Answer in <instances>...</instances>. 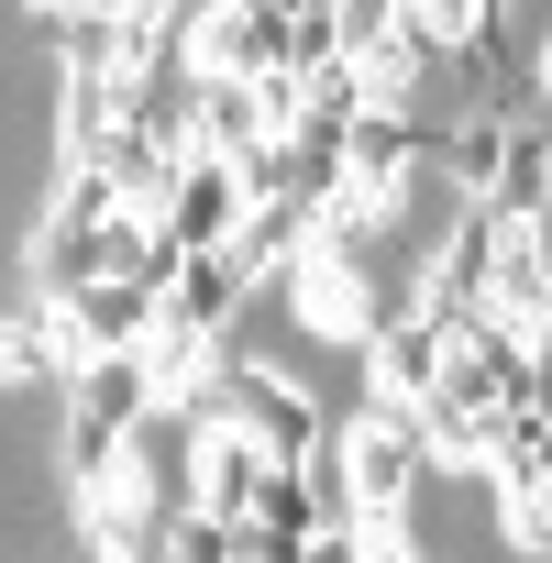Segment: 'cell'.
I'll return each mask as SVG.
<instances>
[{"label":"cell","mask_w":552,"mask_h":563,"mask_svg":"<svg viewBox=\"0 0 552 563\" xmlns=\"http://www.w3.org/2000/svg\"><path fill=\"white\" fill-rule=\"evenodd\" d=\"M56 376V343H45V310H12L0 321V387H34Z\"/></svg>","instance_id":"cell-18"},{"label":"cell","mask_w":552,"mask_h":563,"mask_svg":"<svg viewBox=\"0 0 552 563\" xmlns=\"http://www.w3.org/2000/svg\"><path fill=\"white\" fill-rule=\"evenodd\" d=\"M243 519H254V530H276V541H299V530H321L288 464H265V475H254V497H243Z\"/></svg>","instance_id":"cell-16"},{"label":"cell","mask_w":552,"mask_h":563,"mask_svg":"<svg viewBox=\"0 0 552 563\" xmlns=\"http://www.w3.org/2000/svg\"><path fill=\"white\" fill-rule=\"evenodd\" d=\"M475 12H486V23H508V12H519V0H475Z\"/></svg>","instance_id":"cell-20"},{"label":"cell","mask_w":552,"mask_h":563,"mask_svg":"<svg viewBox=\"0 0 552 563\" xmlns=\"http://www.w3.org/2000/svg\"><path fill=\"white\" fill-rule=\"evenodd\" d=\"M332 453H343L354 519H398V508H420V486H431V464H420V420L387 409V398H365V409L332 431Z\"/></svg>","instance_id":"cell-2"},{"label":"cell","mask_w":552,"mask_h":563,"mask_svg":"<svg viewBox=\"0 0 552 563\" xmlns=\"http://www.w3.org/2000/svg\"><path fill=\"white\" fill-rule=\"evenodd\" d=\"M486 497H497L508 552L541 563V552H552V453H497V464H486Z\"/></svg>","instance_id":"cell-9"},{"label":"cell","mask_w":552,"mask_h":563,"mask_svg":"<svg viewBox=\"0 0 552 563\" xmlns=\"http://www.w3.org/2000/svg\"><path fill=\"white\" fill-rule=\"evenodd\" d=\"M166 232H177V254H210L232 221H243V188H232V166L221 155H177V177H166V210H155Z\"/></svg>","instance_id":"cell-7"},{"label":"cell","mask_w":552,"mask_h":563,"mask_svg":"<svg viewBox=\"0 0 552 563\" xmlns=\"http://www.w3.org/2000/svg\"><path fill=\"white\" fill-rule=\"evenodd\" d=\"M288 475H299V497H310V519H321V530H343V519H354V486H343V453H332V431H321L310 453H288Z\"/></svg>","instance_id":"cell-13"},{"label":"cell","mask_w":552,"mask_h":563,"mask_svg":"<svg viewBox=\"0 0 552 563\" xmlns=\"http://www.w3.org/2000/svg\"><path fill=\"white\" fill-rule=\"evenodd\" d=\"M431 111H354L343 122V144H332V166H343V188H376L387 199V221H398V199H409V177L431 166Z\"/></svg>","instance_id":"cell-3"},{"label":"cell","mask_w":552,"mask_h":563,"mask_svg":"<svg viewBox=\"0 0 552 563\" xmlns=\"http://www.w3.org/2000/svg\"><path fill=\"white\" fill-rule=\"evenodd\" d=\"M56 475H67V519L100 508V497H122V486H133V475H122V431H111V420H67V431H56Z\"/></svg>","instance_id":"cell-11"},{"label":"cell","mask_w":552,"mask_h":563,"mask_svg":"<svg viewBox=\"0 0 552 563\" xmlns=\"http://www.w3.org/2000/svg\"><path fill=\"white\" fill-rule=\"evenodd\" d=\"M486 254H497V221H486L475 199H464V210H453V221L420 243V276H409V288H420V310H431L442 332L486 310Z\"/></svg>","instance_id":"cell-4"},{"label":"cell","mask_w":552,"mask_h":563,"mask_svg":"<svg viewBox=\"0 0 552 563\" xmlns=\"http://www.w3.org/2000/svg\"><path fill=\"white\" fill-rule=\"evenodd\" d=\"M354 354H365V398L409 409V398H431V376H442V321H431V310H398V321L365 332Z\"/></svg>","instance_id":"cell-6"},{"label":"cell","mask_w":552,"mask_h":563,"mask_svg":"<svg viewBox=\"0 0 552 563\" xmlns=\"http://www.w3.org/2000/svg\"><path fill=\"white\" fill-rule=\"evenodd\" d=\"M288 563H365V552H354V519H343V530H299Z\"/></svg>","instance_id":"cell-19"},{"label":"cell","mask_w":552,"mask_h":563,"mask_svg":"<svg viewBox=\"0 0 552 563\" xmlns=\"http://www.w3.org/2000/svg\"><path fill=\"white\" fill-rule=\"evenodd\" d=\"M188 420H199V431H243L265 464H288V453H310V442L332 431V420H321V398H310L288 365L232 354V343L199 365V387H188Z\"/></svg>","instance_id":"cell-1"},{"label":"cell","mask_w":552,"mask_h":563,"mask_svg":"<svg viewBox=\"0 0 552 563\" xmlns=\"http://www.w3.org/2000/svg\"><path fill=\"white\" fill-rule=\"evenodd\" d=\"M166 563H243V519H210V508H166Z\"/></svg>","instance_id":"cell-14"},{"label":"cell","mask_w":552,"mask_h":563,"mask_svg":"<svg viewBox=\"0 0 552 563\" xmlns=\"http://www.w3.org/2000/svg\"><path fill=\"white\" fill-rule=\"evenodd\" d=\"M45 221H78V232H100V221H122V199H111V177H100V166H56V199H45Z\"/></svg>","instance_id":"cell-17"},{"label":"cell","mask_w":552,"mask_h":563,"mask_svg":"<svg viewBox=\"0 0 552 563\" xmlns=\"http://www.w3.org/2000/svg\"><path fill=\"white\" fill-rule=\"evenodd\" d=\"M486 310L508 332H552V254H541V221H497V254H486Z\"/></svg>","instance_id":"cell-5"},{"label":"cell","mask_w":552,"mask_h":563,"mask_svg":"<svg viewBox=\"0 0 552 563\" xmlns=\"http://www.w3.org/2000/svg\"><path fill=\"white\" fill-rule=\"evenodd\" d=\"M321 23H332V56H343V67H365L376 45H398V0H332Z\"/></svg>","instance_id":"cell-15"},{"label":"cell","mask_w":552,"mask_h":563,"mask_svg":"<svg viewBox=\"0 0 552 563\" xmlns=\"http://www.w3.org/2000/svg\"><path fill=\"white\" fill-rule=\"evenodd\" d=\"M56 387H67V420H111V431H122L133 409H155V376H144V354H78Z\"/></svg>","instance_id":"cell-10"},{"label":"cell","mask_w":552,"mask_h":563,"mask_svg":"<svg viewBox=\"0 0 552 563\" xmlns=\"http://www.w3.org/2000/svg\"><path fill=\"white\" fill-rule=\"evenodd\" d=\"M541 199H552V122L541 111H519L508 133H497V177H486V221H541Z\"/></svg>","instance_id":"cell-8"},{"label":"cell","mask_w":552,"mask_h":563,"mask_svg":"<svg viewBox=\"0 0 552 563\" xmlns=\"http://www.w3.org/2000/svg\"><path fill=\"white\" fill-rule=\"evenodd\" d=\"M122 122V89L111 78H56V166H89Z\"/></svg>","instance_id":"cell-12"}]
</instances>
